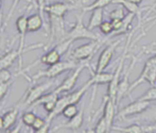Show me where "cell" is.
I'll list each match as a JSON object with an SVG mask.
<instances>
[{"label":"cell","instance_id":"cell-16","mask_svg":"<svg viewBox=\"0 0 156 133\" xmlns=\"http://www.w3.org/2000/svg\"><path fill=\"white\" fill-rule=\"evenodd\" d=\"M61 56H62V54L59 52V50L57 47H54V48L50 49L49 51H48L45 55H43L38 59V61L42 64L51 66V65H54V64L59 62Z\"/></svg>","mask_w":156,"mask_h":133},{"label":"cell","instance_id":"cell-1","mask_svg":"<svg viewBox=\"0 0 156 133\" xmlns=\"http://www.w3.org/2000/svg\"><path fill=\"white\" fill-rule=\"evenodd\" d=\"M92 85L90 84V82L88 80L80 89L74 91L73 93L68 94L66 96H63L61 98H59L56 103V107L53 110V111H51L50 113H48L46 121H47V126L50 127V123L51 121L60 113H62L63 110L66 108V106H68L69 104H77L80 102V100H81V98L83 97V95L86 93V91L91 87Z\"/></svg>","mask_w":156,"mask_h":133},{"label":"cell","instance_id":"cell-28","mask_svg":"<svg viewBox=\"0 0 156 133\" xmlns=\"http://www.w3.org/2000/svg\"><path fill=\"white\" fill-rule=\"evenodd\" d=\"M110 131V129H109V126L107 124V121L105 120V118L102 116L99 121L97 122L95 128H94V132L97 133H105Z\"/></svg>","mask_w":156,"mask_h":133},{"label":"cell","instance_id":"cell-40","mask_svg":"<svg viewBox=\"0 0 156 133\" xmlns=\"http://www.w3.org/2000/svg\"><path fill=\"white\" fill-rule=\"evenodd\" d=\"M151 46H156V41H155V42H154V43H153V44H152Z\"/></svg>","mask_w":156,"mask_h":133},{"label":"cell","instance_id":"cell-15","mask_svg":"<svg viewBox=\"0 0 156 133\" xmlns=\"http://www.w3.org/2000/svg\"><path fill=\"white\" fill-rule=\"evenodd\" d=\"M18 112L19 110L17 107L8 110L7 112H5V114H3V116L1 117L0 120V124H1V130H9L16 121L17 116H18Z\"/></svg>","mask_w":156,"mask_h":133},{"label":"cell","instance_id":"cell-22","mask_svg":"<svg viewBox=\"0 0 156 133\" xmlns=\"http://www.w3.org/2000/svg\"><path fill=\"white\" fill-rule=\"evenodd\" d=\"M112 4H119L120 5H122L128 11V13H133L137 15V13L140 11L139 4L132 0H114Z\"/></svg>","mask_w":156,"mask_h":133},{"label":"cell","instance_id":"cell-35","mask_svg":"<svg viewBox=\"0 0 156 133\" xmlns=\"http://www.w3.org/2000/svg\"><path fill=\"white\" fill-rule=\"evenodd\" d=\"M10 87L9 82H0V100H3L5 96L7 94Z\"/></svg>","mask_w":156,"mask_h":133},{"label":"cell","instance_id":"cell-2","mask_svg":"<svg viewBox=\"0 0 156 133\" xmlns=\"http://www.w3.org/2000/svg\"><path fill=\"white\" fill-rule=\"evenodd\" d=\"M79 65L76 64L73 60H65V61H59L54 65L48 66V68L46 70H40L35 75L32 76V81H36L41 78H48V79H55L56 77L59 76L60 74L64 73L65 71L74 69Z\"/></svg>","mask_w":156,"mask_h":133},{"label":"cell","instance_id":"cell-33","mask_svg":"<svg viewBox=\"0 0 156 133\" xmlns=\"http://www.w3.org/2000/svg\"><path fill=\"white\" fill-rule=\"evenodd\" d=\"M46 124H47L46 120H43V119L40 118V117H37V119H36V121H34V123H33V125H32L31 128L34 130L35 132H38L39 131H41V130L46 126Z\"/></svg>","mask_w":156,"mask_h":133},{"label":"cell","instance_id":"cell-4","mask_svg":"<svg viewBox=\"0 0 156 133\" xmlns=\"http://www.w3.org/2000/svg\"><path fill=\"white\" fill-rule=\"evenodd\" d=\"M147 81L152 86H154L156 81V55L150 58L146 62L143 68V71L140 77L131 84L129 93L132 92L134 89H136L142 83Z\"/></svg>","mask_w":156,"mask_h":133},{"label":"cell","instance_id":"cell-21","mask_svg":"<svg viewBox=\"0 0 156 133\" xmlns=\"http://www.w3.org/2000/svg\"><path fill=\"white\" fill-rule=\"evenodd\" d=\"M16 59H19V53H18L17 49L10 50V51L6 52L1 58L0 68H9Z\"/></svg>","mask_w":156,"mask_h":133},{"label":"cell","instance_id":"cell-7","mask_svg":"<svg viewBox=\"0 0 156 133\" xmlns=\"http://www.w3.org/2000/svg\"><path fill=\"white\" fill-rule=\"evenodd\" d=\"M150 104H151V101H149V100H136L135 101H133V102L130 103L129 105L125 106L124 108H122L118 112L116 117H117V119H123L126 117L140 115L150 107Z\"/></svg>","mask_w":156,"mask_h":133},{"label":"cell","instance_id":"cell-25","mask_svg":"<svg viewBox=\"0 0 156 133\" xmlns=\"http://www.w3.org/2000/svg\"><path fill=\"white\" fill-rule=\"evenodd\" d=\"M114 0H96L93 3H91L90 5L84 6L83 7V13L87 12V11H92L93 9L96 8H103L105 6H107L109 4H112Z\"/></svg>","mask_w":156,"mask_h":133},{"label":"cell","instance_id":"cell-3","mask_svg":"<svg viewBox=\"0 0 156 133\" xmlns=\"http://www.w3.org/2000/svg\"><path fill=\"white\" fill-rule=\"evenodd\" d=\"M65 39H71L73 41L77 39H89V40H100L98 34L94 33L93 30L85 26L82 20V16H77V21L72 28L66 33Z\"/></svg>","mask_w":156,"mask_h":133},{"label":"cell","instance_id":"cell-5","mask_svg":"<svg viewBox=\"0 0 156 133\" xmlns=\"http://www.w3.org/2000/svg\"><path fill=\"white\" fill-rule=\"evenodd\" d=\"M16 29L19 33V44H18V47H17V51L19 53V59H18V71L21 70L22 68V56L25 52L28 51V49L32 50L34 48H39L42 47L43 45L42 44H37V45H34L31 46L27 48H25V38H26V34L27 31V17L25 16H19L16 21Z\"/></svg>","mask_w":156,"mask_h":133},{"label":"cell","instance_id":"cell-11","mask_svg":"<svg viewBox=\"0 0 156 133\" xmlns=\"http://www.w3.org/2000/svg\"><path fill=\"white\" fill-rule=\"evenodd\" d=\"M120 43H121V40H117L105 47V49L101 53V55L99 57L95 72H102L106 69V68L109 66V64L113 57L116 47L120 45Z\"/></svg>","mask_w":156,"mask_h":133},{"label":"cell","instance_id":"cell-12","mask_svg":"<svg viewBox=\"0 0 156 133\" xmlns=\"http://www.w3.org/2000/svg\"><path fill=\"white\" fill-rule=\"evenodd\" d=\"M137 61V58L136 57H133V62L132 64L130 65V67L128 68L124 77L122 78V79L120 80L119 82V85H118V89H117V107L119 106L122 99L126 95V94H129V90H130V87H131V84L129 82V75L131 73V70L133 68L135 63Z\"/></svg>","mask_w":156,"mask_h":133},{"label":"cell","instance_id":"cell-31","mask_svg":"<svg viewBox=\"0 0 156 133\" xmlns=\"http://www.w3.org/2000/svg\"><path fill=\"white\" fill-rule=\"evenodd\" d=\"M101 32L104 35H110L114 32V28L112 21H103L99 26Z\"/></svg>","mask_w":156,"mask_h":133},{"label":"cell","instance_id":"cell-34","mask_svg":"<svg viewBox=\"0 0 156 133\" xmlns=\"http://www.w3.org/2000/svg\"><path fill=\"white\" fill-rule=\"evenodd\" d=\"M12 79V74L8 68H1L0 70V82H9Z\"/></svg>","mask_w":156,"mask_h":133},{"label":"cell","instance_id":"cell-8","mask_svg":"<svg viewBox=\"0 0 156 133\" xmlns=\"http://www.w3.org/2000/svg\"><path fill=\"white\" fill-rule=\"evenodd\" d=\"M53 84H54V81L50 80V81H47L45 83L30 88L26 93L24 106H31L37 100H38L43 95H45L46 92L51 88Z\"/></svg>","mask_w":156,"mask_h":133},{"label":"cell","instance_id":"cell-32","mask_svg":"<svg viewBox=\"0 0 156 133\" xmlns=\"http://www.w3.org/2000/svg\"><path fill=\"white\" fill-rule=\"evenodd\" d=\"M140 100H149V101H153V100H156V87H153L151 88L147 92H145L143 96H141L139 99Z\"/></svg>","mask_w":156,"mask_h":133},{"label":"cell","instance_id":"cell-19","mask_svg":"<svg viewBox=\"0 0 156 133\" xmlns=\"http://www.w3.org/2000/svg\"><path fill=\"white\" fill-rule=\"evenodd\" d=\"M27 31L36 32V31H38L43 26L44 18L39 13L34 14L27 17Z\"/></svg>","mask_w":156,"mask_h":133},{"label":"cell","instance_id":"cell-23","mask_svg":"<svg viewBox=\"0 0 156 133\" xmlns=\"http://www.w3.org/2000/svg\"><path fill=\"white\" fill-rule=\"evenodd\" d=\"M140 115H141L140 119L147 122H150L152 124H156V105L149 107L145 111H144Z\"/></svg>","mask_w":156,"mask_h":133},{"label":"cell","instance_id":"cell-39","mask_svg":"<svg viewBox=\"0 0 156 133\" xmlns=\"http://www.w3.org/2000/svg\"><path fill=\"white\" fill-rule=\"evenodd\" d=\"M132 1H133V2H135V3H137V4H139V5L143 2V0H132Z\"/></svg>","mask_w":156,"mask_h":133},{"label":"cell","instance_id":"cell-27","mask_svg":"<svg viewBox=\"0 0 156 133\" xmlns=\"http://www.w3.org/2000/svg\"><path fill=\"white\" fill-rule=\"evenodd\" d=\"M76 105L77 104H69L68 106H66V108L63 110V111L61 113L63 115V117L66 119H69V120L75 117L80 112Z\"/></svg>","mask_w":156,"mask_h":133},{"label":"cell","instance_id":"cell-38","mask_svg":"<svg viewBox=\"0 0 156 133\" xmlns=\"http://www.w3.org/2000/svg\"><path fill=\"white\" fill-rule=\"evenodd\" d=\"M57 101H58V100L48 101V102H46V103H44V104H43V107H44V109H45L48 113H50V112H51V111H53V110L55 109Z\"/></svg>","mask_w":156,"mask_h":133},{"label":"cell","instance_id":"cell-24","mask_svg":"<svg viewBox=\"0 0 156 133\" xmlns=\"http://www.w3.org/2000/svg\"><path fill=\"white\" fill-rule=\"evenodd\" d=\"M112 129L116 130L115 131L122 133H143L145 132L144 127H141L138 124H133L130 125L128 127L125 128H122V127H112Z\"/></svg>","mask_w":156,"mask_h":133},{"label":"cell","instance_id":"cell-9","mask_svg":"<svg viewBox=\"0 0 156 133\" xmlns=\"http://www.w3.org/2000/svg\"><path fill=\"white\" fill-rule=\"evenodd\" d=\"M86 66H87L86 63L80 64L76 68H74V71H72L70 73V75L66 79H64V81L58 87H57L53 91L55 93H57V94L70 91L75 87V85L77 83V80H78L79 77H80V75L81 74V72L83 71V69L86 68Z\"/></svg>","mask_w":156,"mask_h":133},{"label":"cell","instance_id":"cell-13","mask_svg":"<svg viewBox=\"0 0 156 133\" xmlns=\"http://www.w3.org/2000/svg\"><path fill=\"white\" fill-rule=\"evenodd\" d=\"M72 7H74V6L69 5V4L58 2V3L51 4V5H47L45 7V13H47L48 16L63 17L65 16V14Z\"/></svg>","mask_w":156,"mask_h":133},{"label":"cell","instance_id":"cell-6","mask_svg":"<svg viewBox=\"0 0 156 133\" xmlns=\"http://www.w3.org/2000/svg\"><path fill=\"white\" fill-rule=\"evenodd\" d=\"M131 37H132V35L129 36L128 39H127V43H126V47H125V50H124V53L122 57V58L120 59V62H119V65L115 70V72L113 73V79H112V81L109 83V86H108V96L116 103L117 101V89H118V85H119V82L121 80V75H122V71L123 69V65H124V61L126 59V54H127V50H128V45L130 44V41H131ZM117 105V103H116Z\"/></svg>","mask_w":156,"mask_h":133},{"label":"cell","instance_id":"cell-17","mask_svg":"<svg viewBox=\"0 0 156 133\" xmlns=\"http://www.w3.org/2000/svg\"><path fill=\"white\" fill-rule=\"evenodd\" d=\"M113 73L108 72H92L91 78L89 81L91 83L92 86L94 85H102V84H109L112 79H113Z\"/></svg>","mask_w":156,"mask_h":133},{"label":"cell","instance_id":"cell-26","mask_svg":"<svg viewBox=\"0 0 156 133\" xmlns=\"http://www.w3.org/2000/svg\"><path fill=\"white\" fill-rule=\"evenodd\" d=\"M58 94L55 93L54 91L50 92V93H48V94H45L43 95L41 98H39L38 100H37L31 106H36V105H43L44 103L48 102V101H52V100H58Z\"/></svg>","mask_w":156,"mask_h":133},{"label":"cell","instance_id":"cell-14","mask_svg":"<svg viewBox=\"0 0 156 133\" xmlns=\"http://www.w3.org/2000/svg\"><path fill=\"white\" fill-rule=\"evenodd\" d=\"M116 103L107 95L106 100H105V104H104V110H103V117L105 118L107 124L109 126V129H112L113 125V121L114 118L116 117L115 110H116Z\"/></svg>","mask_w":156,"mask_h":133},{"label":"cell","instance_id":"cell-29","mask_svg":"<svg viewBox=\"0 0 156 133\" xmlns=\"http://www.w3.org/2000/svg\"><path fill=\"white\" fill-rule=\"evenodd\" d=\"M37 119V116L35 113L33 112H26L22 115V118H21V121L23 122V124H25L26 126H28V127H32L34 121H36Z\"/></svg>","mask_w":156,"mask_h":133},{"label":"cell","instance_id":"cell-10","mask_svg":"<svg viewBox=\"0 0 156 133\" xmlns=\"http://www.w3.org/2000/svg\"><path fill=\"white\" fill-rule=\"evenodd\" d=\"M99 41L100 40H90V42L76 47L71 53L73 59L85 60L90 58L96 52V50L100 47Z\"/></svg>","mask_w":156,"mask_h":133},{"label":"cell","instance_id":"cell-20","mask_svg":"<svg viewBox=\"0 0 156 133\" xmlns=\"http://www.w3.org/2000/svg\"><path fill=\"white\" fill-rule=\"evenodd\" d=\"M103 22V8H96L91 11V16L88 24V28L94 30Z\"/></svg>","mask_w":156,"mask_h":133},{"label":"cell","instance_id":"cell-30","mask_svg":"<svg viewBox=\"0 0 156 133\" xmlns=\"http://www.w3.org/2000/svg\"><path fill=\"white\" fill-rule=\"evenodd\" d=\"M123 6L121 5V7H118L114 10H112V12H110L109 14V17L111 20L113 19H123L125 17V14H124V10H123Z\"/></svg>","mask_w":156,"mask_h":133},{"label":"cell","instance_id":"cell-18","mask_svg":"<svg viewBox=\"0 0 156 133\" xmlns=\"http://www.w3.org/2000/svg\"><path fill=\"white\" fill-rule=\"evenodd\" d=\"M84 112H83V109L81 110V111H80L75 117H73L72 119H70L69 121V122L65 123V124H61L59 126H58L57 128L58 129H69V130H72V131H77V130H80L83 124V121H84Z\"/></svg>","mask_w":156,"mask_h":133},{"label":"cell","instance_id":"cell-36","mask_svg":"<svg viewBox=\"0 0 156 133\" xmlns=\"http://www.w3.org/2000/svg\"><path fill=\"white\" fill-rule=\"evenodd\" d=\"M20 1H21V0H13L12 5H11V7H10L9 11H8L7 16H6V19H5V23H7V22L9 21V19L12 17V16H13V14H14V12H15V9H16V7L17 6V5L19 4Z\"/></svg>","mask_w":156,"mask_h":133},{"label":"cell","instance_id":"cell-37","mask_svg":"<svg viewBox=\"0 0 156 133\" xmlns=\"http://www.w3.org/2000/svg\"><path fill=\"white\" fill-rule=\"evenodd\" d=\"M37 6L38 9V13L42 16L44 18V12H45V7H46V0H36Z\"/></svg>","mask_w":156,"mask_h":133}]
</instances>
